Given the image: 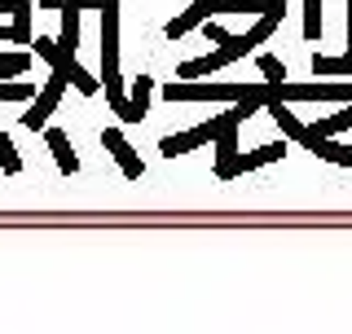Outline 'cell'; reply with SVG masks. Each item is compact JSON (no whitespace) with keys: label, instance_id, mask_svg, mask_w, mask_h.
I'll use <instances>...</instances> for the list:
<instances>
[{"label":"cell","instance_id":"d4e9b609","mask_svg":"<svg viewBox=\"0 0 352 334\" xmlns=\"http://www.w3.org/2000/svg\"><path fill=\"white\" fill-rule=\"evenodd\" d=\"M5 58H9V53H0V62H5Z\"/></svg>","mask_w":352,"mask_h":334},{"label":"cell","instance_id":"2e32d148","mask_svg":"<svg viewBox=\"0 0 352 334\" xmlns=\"http://www.w3.org/2000/svg\"><path fill=\"white\" fill-rule=\"evenodd\" d=\"M304 36L308 40L322 36V0H304Z\"/></svg>","mask_w":352,"mask_h":334},{"label":"cell","instance_id":"9c48e42d","mask_svg":"<svg viewBox=\"0 0 352 334\" xmlns=\"http://www.w3.org/2000/svg\"><path fill=\"white\" fill-rule=\"evenodd\" d=\"M150 93H154V80H150V75H137V80H132V97H128V115H124V124H141V119H146V110H150Z\"/></svg>","mask_w":352,"mask_h":334},{"label":"cell","instance_id":"44dd1931","mask_svg":"<svg viewBox=\"0 0 352 334\" xmlns=\"http://www.w3.org/2000/svg\"><path fill=\"white\" fill-rule=\"evenodd\" d=\"M62 5L66 0H40V9H49V14H62Z\"/></svg>","mask_w":352,"mask_h":334},{"label":"cell","instance_id":"7c38bea8","mask_svg":"<svg viewBox=\"0 0 352 334\" xmlns=\"http://www.w3.org/2000/svg\"><path fill=\"white\" fill-rule=\"evenodd\" d=\"M234 159H238V128H229L216 137V176H225Z\"/></svg>","mask_w":352,"mask_h":334},{"label":"cell","instance_id":"e0dca14e","mask_svg":"<svg viewBox=\"0 0 352 334\" xmlns=\"http://www.w3.org/2000/svg\"><path fill=\"white\" fill-rule=\"evenodd\" d=\"M31 66V58H22V53H9L5 62H0V84H9V80H22V71Z\"/></svg>","mask_w":352,"mask_h":334},{"label":"cell","instance_id":"7402d4cb","mask_svg":"<svg viewBox=\"0 0 352 334\" xmlns=\"http://www.w3.org/2000/svg\"><path fill=\"white\" fill-rule=\"evenodd\" d=\"M0 14H18V0H0Z\"/></svg>","mask_w":352,"mask_h":334},{"label":"cell","instance_id":"9a60e30c","mask_svg":"<svg viewBox=\"0 0 352 334\" xmlns=\"http://www.w3.org/2000/svg\"><path fill=\"white\" fill-rule=\"evenodd\" d=\"M0 167H5V176H18L22 172V159H18L14 141H9V132H0Z\"/></svg>","mask_w":352,"mask_h":334},{"label":"cell","instance_id":"7a4b0ae2","mask_svg":"<svg viewBox=\"0 0 352 334\" xmlns=\"http://www.w3.org/2000/svg\"><path fill=\"white\" fill-rule=\"evenodd\" d=\"M251 93H256V84H181V80H172L159 88V97H168V102H229V106L247 102Z\"/></svg>","mask_w":352,"mask_h":334},{"label":"cell","instance_id":"30bf717a","mask_svg":"<svg viewBox=\"0 0 352 334\" xmlns=\"http://www.w3.org/2000/svg\"><path fill=\"white\" fill-rule=\"evenodd\" d=\"M44 141H49V150H53V159H58V172H66L71 176L75 167V150H71V141H66V132L62 128H44Z\"/></svg>","mask_w":352,"mask_h":334},{"label":"cell","instance_id":"ac0fdd59","mask_svg":"<svg viewBox=\"0 0 352 334\" xmlns=\"http://www.w3.org/2000/svg\"><path fill=\"white\" fill-rule=\"evenodd\" d=\"M269 110H273V119H278V124H282V132H286V137H291V141H300L304 124H300V119L291 115V106H269Z\"/></svg>","mask_w":352,"mask_h":334},{"label":"cell","instance_id":"8fae6325","mask_svg":"<svg viewBox=\"0 0 352 334\" xmlns=\"http://www.w3.org/2000/svg\"><path fill=\"white\" fill-rule=\"evenodd\" d=\"M348 128H352V106L339 110V115H330V119H317V124H308V132H313L317 141H335V132H348Z\"/></svg>","mask_w":352,"mask_h":334},{"label":"cell","instance_id":"6da1fadb","mask_svg":"<svg viewBox=\"0 0 352 334\" xmlns=\"http://www.w3.org/2000/svg\"><path fill=\"white\" fill-rule=\"evenodd\" d=\"M102 93L115 106V115H128L124 80H119V0L102 9Z\"/></svg>","mask_w":352,"mask_h":334},{"label":"cell","instance_id":"52a82bcc","mask_svg":"<svg viewBox=\"0 0 352 334\" xmlns=\"http://www.w3.org/2000/svg\"><path fill=\"white\" fill-rule=\"evenodd\" d=\"M278 159H282V146H260V150H251V154H238V159L229 163V172L220 176V181H229V176H242V172H256V167L278 163Z\"/></svg>","mask_w":352,"mask_h":334},{"label":"cell","instance_id":"5b68a950","mask_svg":"<svg viewBox=\"0 0 352 334\" xmlns=\"http://www.w3.org/2000/svg\"><path fill=\"white\" fill-rule=\"evenodd\" d=\"M102 146L115 154V163L124 167L128 181H137V176H141V159H137V150H132L128 141H124V132H119V128H106V132H102Z\"/></svg>","mask_w":352,"mask_h":334},{"label":"cell","instance_id":"603a6c76","mask_svg":"<svg viewBox=\"0 0 352 334\" xmlns=\"http://www.w3.org/2000/svg\"><path fill=\"white\" fill-rule=\"evenodd\" d=\"M348 14H352V0H348ZM348 58H352V49H348Z\"/></svg>","mask_w":352,"mask_h":334},{"label":"cell","instance_id":"277c9868","mask_svg":"<svg viewBox=\"0 0 352 334\" xmlns=\"http://www.w3.org/2000/svg\"><path fill=\"white\" fill-rule=\"evenodd\" d=\"M62 93H66V80H62V75H53V80H49V88H40L36 106L27 110L22 128H40V132H44V124H49V115H53V110H58V102H62Z\"/></svg>","mask_w":352,"mask_h":334},{"label":"cell","instance_id":"cb8c5ba5","mask_svg":"<svg viewBox=\"0 0 352 334\" xmlns=\"http://www.w3.org/2000/svg\"><path fill=\"white\" fill-rule=\"evenodd\" d=\"M66 5H80V0H66Z\"/></svg>","mask_w":352,"mask_h":334},{"label":"cell","instance_id":"d6986e66","mask_svg":"<svg viewBox=\"0 0 352 334\" xmlns=\"http://www.w3.org/2000/svg\"><path fill=\"white\" fill-rule=\"evenodd\" d=\"M256 62H260L264 84H286V75H282V62H278V58H269V53H264V58H256Z\"/></svg>","mask_w":352,"mask_h":334},{"label":"cell","instance_id":"4fadbf2b","mask_svg":"<svg viewBox=\"0 0 352 334\" xmlns=\"http://www.w3.org/2000/svg\"><path fill=\"white\" fill-rule=\"evenodd\" d=\"M317 75L322 80H344V75H352V58L344 53V58H317Z\"/></svg>","mask_w":352,"mask_h":334},{"label":"cell","instance_id":"ffe728a7","mask_svg":"<svg viewBox=\"0 0 352 334\" xmlns=\"http://www.w3.org/2000/svg\"><path fill=\"white\" fill-rule=\"evenodd\" d=\"M207 36H212V40H216V49H225V44H229V40H234V36H229V31H225V27H220V22H207Z\"/></svg>","mask_w":352,"mask_h":334},{"label":"cell","instance_id":"8992f818","mask_svg":"<svg viewBox=\"0 0 352 334\" xmlns=\"http://www.w3.org/2000/svg\"><path fill=\"white\" fill-rule=\"evenodd\" d=\"M273 31H278V18H264V22H256V27H251V31H242V36H234V40L225 44L229 62H238L242 53H251V49H256V44H260V40H269Z\"/></svg>","mask_w":352,"mask_h":334},{"label":"cell","instance_id":"3957f363","mask_svg":"<svg viewBox=\"0 0 352 334\" xmlns=\"http://www.w3.org/2000/svg\"><path fill=\"white\" fill-rule=\"evenodd\" d=\"M36 53L53 66V75H62V80H66V84H75L80 93H102V84H97L93 75H88L84 66L75 62V53H71V49H62V40H53V36H36Z\"/></svg>","mask_w":352,"mask_h":334},{"label":"cell","instance_id":"5bb4252c","mask_svg":"<svg viewBox=\"0 0 352 334\" xmlns=\"http://www.w3.org/2000/svg\"><path fill=\"white\" fill-rule=\"evenodd\" d=\"M31 97H40V88H36V84H27V80H9V84H0V102H31Z\"/></svg>","mask_w":352,"mask_h":334},{"label":"cell","instance_id":"ba28073f","mask_svg":"<svg viewBox=\"0 0 352 334\" xmlns=\"http://www.w3.org/2000/svg\"><path fill=\"white\" fill-rule=\"evenodd\" d=\"M220 5H225V0H194V5L185 9V14L176 18V22H168V36H172V40H181L185 31H194V22H203V18L212 14V9H220Z\"/></svg>","mask_w":352,"mask_h":334}]
</instances>
